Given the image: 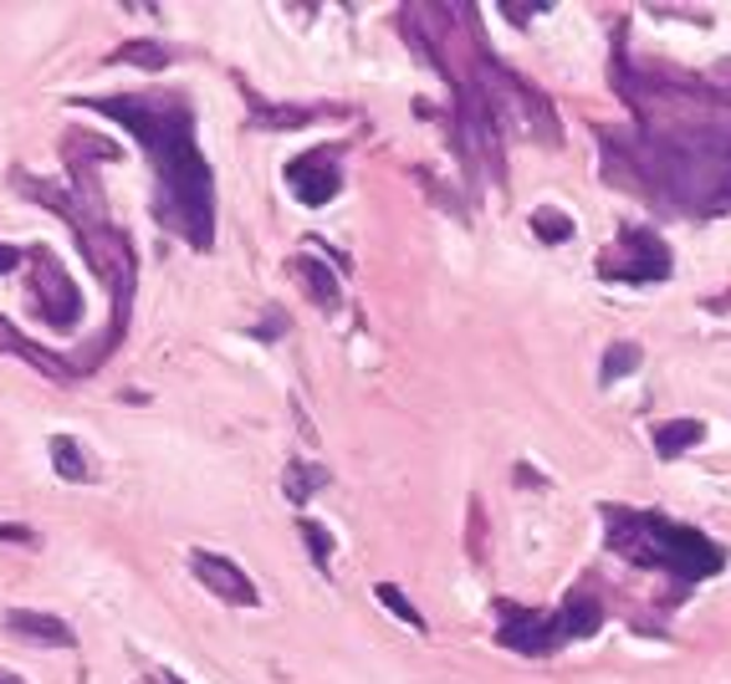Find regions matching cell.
Listing matches in <instances>:
<instances>
[{
  "instance_id": "cell-1",
  "label": "cell",
  "mask_w": 731,
  "mask_h": 684,
  "mask_svg": "<svg viewBox=\"0 0 731 684\" xmlns=\"http://www.w3.org/2000/svg\"><path fill=\"white\" fill-rule=\"evenodd\" d=\"M97 107L107 118H119L128 133H138L148 144V158L164 179V199H154V215L164 225H174L189 246L210 250L215 230V189H210V164L195 148V118L179 103H138V97H97Z\"/></svg>"
},
{
  "instance_id": "cell-2",
  "label": "cell",
  "mask_w": 731,
  "mask_h": 684,
  "mask_svg": "<svg viewBox=\"0 0 731 684\" xmlns=\"http://www.w3.org/2000/svg\"><path fill=\"white\" fill-rule=\"evenodd\" d=\"M609 516V527H604V537H609V547L619 557H629V562L639 567H670L676 578H717L721 572V547L711 537H701V531L691 527H676V521H665V516H639V511H604Z\"/></svg>"
},
{
  "instance_id": "cell-3",
  "label": "cell",
  "mask_w": 731,
  "mask_h": 684,
  "mask_svg": "<svg viewBox=\"0 0 731 684\" xmlns=\"http://www.w3.org/2000/svg\"><path fill=\"white\" fill-rule=\"evenodd\" d=\"M598 271L614 281H665L670 277V246L650 230H625L598 256Z\"/></svg>"
},
{
  "instance_id": "cell-4",
  "label": "cell",
  "mask_w": 731,
  "mask_h": 684,
  "mask_svg": "<svg viewBox=\"0 0 731 684\" xmlns=\"http://www.w3.org/2000/svg\"><path fill=\"white\" fill-rule=\"evenodd\" d=\"M31 297H37V312L52 322L56 332L66 328H78V317H82V297L78 287H72V277H66L62 266H56L52 250H31Z\"/></svg>"
},
{
  "instance_id": "cell-5",
  "label": "cell",
  "mask_w": 731,
  "mask_h": 684,
  "mask_svg": "<svg viewBox=\"0 0 731 684\" xmlns=\"http://www.w3.org/2000/svg\"><path fill=\"white\" fill-rule=\"evenodd\" d=\"M287 185L302 205H328L343 185V174H338V148H307L287 164Z\"/></svg>"
},
{
  "instance_id": "cell-6",
  "label": "cell",
  "mask_w": 731,
  "mask_h": 684,
  "mask_svg": "<svg viewBox=\"0 0 731 684\" xmlns=\"http://www.w3.org/2000/svg\"><path fill=\"white\" fill-rule=\"evenodd\" d=\"M189 567H195V578L205 582L215 598H226V603H240V608H256V603H261L256 582L246 578V572H240L230 557H220V552H195V557H189Z\"/></svg>"
},
{
  "instance_id": "cell-7",
  "label": "cell",
  "mask_w": 731,
  "mask_h": 684,
  "mask_svg": "<svg viewBox=\"0 0 731 684\" xmlns=\"http://www.w3.org/2000/svg\"><path fill=\"white\" fill-rule=\"evenodd\" d=\"M496 639H502L506 649H517V654H547V649H558L553 619L527 613V608H517V603H502V629H496Z\"/></svg>"
},
{
  "instance_id": "cell-8",
  "label": "cell",
  "mask_w": 731,
  "mask_h": 684,
  "mask_svg": "<svg viewBox=\"0 0 731 684\" xmlns=\"http://www.w3.org/2000/svg\"><path fill=\"white\" fill-rule=\"evenodd\" d=\"M6 629H11L16 639H27V644H47V649L78 644V633L66 629L56 613H27V608H16V613H6Z\"/></svg>"
},
{
  "instance_id": "cell-9",
  "label": "cell",
  "mask_w": 731,
  "mask_h": 684,
  "mask_svg": "<svg viewBox=\"0 0 731 684\" xmlns=\"http://www.w3.org/2000/svg\"><path fill=\"white\" fill-rule=\"evenodd\" d=\"M598 623H604V608H598L588 592H573L568 603H563V613L553 619V639H558V644H573V639H594Z\"/></svg>"
},
{
  "instance_id": "cell-10",
  "label": "cell",
  "mask_w": 731,
  "mask_h": 684,
  "mask_svg": "<svg viewBox=\"0 0 731 684\" xmlns=\"http://www.w3.org/2000/svg\"><path fill=\"white\" fill-rule=\"evenodd\" d=\"M292 277L302 281V291H307V297H312L318 307H328V312L338 307V277H332L322 261H312V256H297V261H292Z\"/></svg>"
},
{
  "instance_id": "cell-11",
  "label": "cell",
  "mask_w": 731,
  "mask_h": 684,
  "mask_svg": "<svg viewBox=\"0 0 731 684\" xmlns=\"http://www.w3.org/2000/svg\"><path fill=\"white\" fill-rule=\"evenodd\" d=\"M706 439V424L701 419H670L655 429V449H660L665 460H676V455H686V449H696Z\"/></svg>"
},
{
  "instance_id": "cell-12",
  "label": "cell",
  "mask_w": 731,
  "mask_h": 684,
  "mask_svg": "<svg viewBox=\"0 0 731 684\" xmlns=\"http://www.w3.org/2000/svg\"><path fill=\"white\" fill-rule=\"evenodd\" d=\"M0 348H6V353H16V357H27L31 369L52 373V379H66V369H62V363H56L52 353H41V348H31V342L21 338V332H16L11 322H6V317H0Z\"/></svg>"
},
{
  "instance_id": "cell-13",
  "label": "cell",
  "mask_w": 731,
  "mask_h": 684,
  "mask_svg": "<svg viewBox=\"0 0 731 684\" xmlns=\"http://www.w3.org/2000/svg\"><path fill=\"white\" fill-rule=\"evenodd\" d=\"M113 62H119V66H144V72H159V66H169V52H164L159 41H123L119 52H113Z\"/></svg>"
},
{
  "instance_id": "cell-14",
  "label": "cell",
  "mask_w": 731,
  "mask_h": 684,
  "mask_svg": "<svg viewBox=\"0 0 731 684\" xmlns=\"http://www.w3.org/2000/svg\"><path fill=\"white\" fill-rule=\"evenodd\" d=\"M52 465H56L62 480H93V475H87V455L78 449V439H72V435L52 439Z\"/></svg>"
},
{
  "instance_id": "cell-15",
  "label": "cell",
  "mask_w": 731,
  "mask_h": 684,
  "mask_svg": "<svg viewBox=\"0 0 731 684\" xmlns=\"http://www.w3.org/2000/svg\"><path fill=\"white\" fill-rule=\"evenodd\" d=\"M322 486H328V470H318V465H292V470L281 475V490H287V500H297V506Z\"/></svg>"
},
{
  "instance_id": "cell-16",
  "label": "cell",
  "mask_w": 731,
  "mask_h": 684,
  "mask_svg": "<svg viewBox=\"0 0 731 684\" xmlns=\"http://www.w3.org/2000/svg\"><path fill=\"white\" fill-rule=\"evenodd\" d=\"M532 230H537V240H547V246H563V240H573V215L563 210H532Z\"/></svg>"
},
{
  "instance_id": "cell-17",
  "label": "cell",
  "mask_w": 731,
  "mask_h": 684,
  "mask_svg": "<svg viewBox=\"0 0 731 684\" xmlns=\"http://www.w3.org/2000/svg\"><path fill=\"white\" fill-rule=\"evenodd\" d=\"M373 598H379V603H384L389 613H394V619H404V623H410V629H420V633H425V613H420V608H414L410 598H404V592L394 588V582H379V588H373Z\"/></svg>"
},
{
  "instance_id": "cell-18",
  "label": "cell",
  "mask_w": 731,
  "mask_h": 684,
  "mask_svg": "<svg viewBox=\"0 0 731 684\" xmlns=\"http://www.w3.org/2000/svg\"><path fill=\"white\" fill-rule=\"evenodd\" d=\"M639 369V348L635 342H619V348H609V357H604V383L625 379V373Z\"/></svg>"
},
{
  "instance_id": "cell-19",
  "label": "cell",
  "mask_w": 731,
  "mask_h": 684,
  "mask_svg": "<svg viewBox=\"0 0 731 684\" xmlns=\"http://www.w3.org/2000/svg\"><path fill=\"white\" fill-rule=\"evenodd\" d=\"M302 537H307V547H312V557H318V567H328V557H332V537L318 527V521H302Z\"/></svg>"
},
{
  "instance_id": "cell-20",
  "label": "cell",
  "mask_w": 731,
  "mask_h": 684,
  "mask_svg": "<svg viewBox=\"0 0 731 684\" xmlns=\"http://www.w3.org/2000/svg\"><path fill=\"white\" fill-rule=\"evenodd\" d=\"M0 541H21V547H31L37 537H31L27 527H0Z\"/></svg>"
},
{
  "instance_id": "cell-21",
  "label": "cell",
  "mask_w": 731,
  "mask_h": 684,
  "mask_svg": "<svg viewBox=\"0 0 731 684\" xmlns=\"http://www.w3.org/2000/svg\"><path fill=\"white\" fill-rule=\"evenodd\" d=\"M16 261H21V250H16V246H0V277H6V271H16Z\"/></svg>"
},
{
  "instance_id": "cell-22",
  "label": "cell",
  "mask_w": 731,
  "mask_h": 684,
  "mask_svg": "<svg viewBox=\"0 0 731 684\" xmlns=\"http://www.w3.org/2000/svg\"><path fill=\"white\" fill-rule=\"evenodd\" d=\"M506 15H512V21H527V15H537L543 11V6H517V0H512V6H502Z\"/></svg>"
},
{
  "instance_id": "cell-23",
  "label": "cell",
  "mask_w": 731,
  "mask_h": 684,
  "mask_svg": "<svg viewBox=\"0 0 731 684\" xmlns=\"http://www.w3.org/2000/svg\"><path fill=\"white\" fill-rule=\"evenodd\" d=\"M154 684H179V680H174L169 670H159V674H154Z\"/></svg>"
},
{
  "instance_id": "cell-24",
  "label": "cell",
  "mask_w": 731,
  "mask_h": 684,
  "mask_svg": "<svg viewBox=\"0 0 731 684\" xmlns=\"http://www.w3.org/2000/svg\"><path fill=\"white\" fill-rule=\"evenodd\" d=\"M0 684H27V680H16L11 670H0Z\"/></svg>"
}]
</instances>
